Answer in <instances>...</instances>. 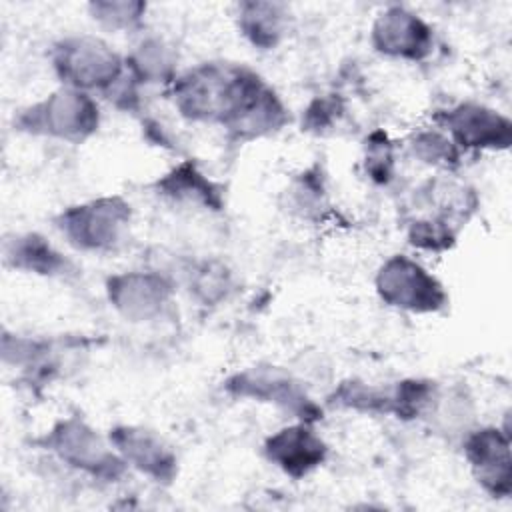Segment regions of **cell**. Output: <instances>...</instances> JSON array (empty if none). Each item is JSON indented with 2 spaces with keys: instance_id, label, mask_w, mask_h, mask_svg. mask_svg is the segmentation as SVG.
Masks as SVG:
<instances>
[{
  "instance_id": "18",
  "label": "cell",
  "mask_w": 512,
  "mask_h": 512,
  "mask_svg": "<svg viewBox=\"0 0 512 512\" xmlns=\"http://www.w3.org/2000/svg\"><path fill=\"white\" fill-rule=\"evenodd\" d=\"M92 18L102 26L112 30H130L134 28L142 14L146 12V4L142 2H94L90 4Z\"/></svg>"
},
{
  "instance_id": "3",
  "label": "cell",
  "mask_w": 512,
  "mask_h": 512,
  "mask_svg": "<svg viewBox=\"0 0 512 512\" xmlns=\"http://www.w3.org/2000/svg\"><path fill=\"white\" fill-rule=\"evenodd\" d=\"M52 66L66 88L110 90L124 78L122 58L100 38L70 36L52 52Z\"/></svg>"
},
{
  "instance_id": "20",
  "label": "cell",
  "mask_w": 512,
  "mask_h": 512,
  "mask_svg": "<svg viewBox=\"0 0 512 512\" xmlns=\"http://www.w3.org/2000/svg\"><path fill=\"white\" fill-rule=\"evenodd\" d=\"M228 286H230V280H228V272L224 266L206 262L194 274V292L204 302L222 300L228 292Z\"/></svg>"
},
{
  "instance_id": "5",
  "label": "cell",
  "mask_w": 512,
  "mask_h": 512,
  "mask_svg": "<svg viewBox=\"0 0 512 512\" xmlns=\"http://www.w3.org/2000/svg\"><path fill=\"white\" fill-rule=\"evenodd\" d=\"M44 446L68 466L92 476L114 480L124 472V458L78 418H66L54 424L44 438Z\"/></svg>"
},
{
  "instance_id": "19",
  "label": "cell",
  "mask_w": 512,
  "mask_h": 512,
  "mask_svg": "<svg viewBox=\"0 0 512 512\" xmlns=\"http://www.w3.org/2000/svg\"><path fill=\"white\" fill-rule=\"evenodd\" d=\"M414 154L422 158L424 162H430L434 166H450L456 162V146L450 138L438 134V132H422L412 142Z\"/></svg>"
},
{
  "instance_id": "14",
  "label": "cell",
  "mask_w": 512,
  "mask_h": 512,
  "mask_svg": "<svg viewBox=\"0 0 512 512\" xmlns=\"http://www.w3.org/2000/svg\"><path fill=\"white\" fill-rule=\"evenodd\" d=\"M6 262L12 268L44 274V276H58L68 272L70 262L54 250V246L42 238L40 234H22L16 236L6 244Z\"/></svg>"
},
{
  "instance_id": "10",
  "label": "cell",
  "mask_w": 512,
  "mask_h": 512,
  "mask_svg": "<svg viewBox=\"0 0 512 512\" xmlns=\"http://www.w3.org/2000/svg\"><path fill=\"white\" fill-rule=\"evenodd\" d=\"M452 142L468 148H506L510 144V122L480 104H458L440 116Z\"/></svg>"
},
{
  "instance_id": "16",
  "label": "cell",
  "mask_w": 512,
  "mask_h": 512,
  "mask_svg": "<svg viewBox=\"0 0 512 512\" xmlns=\"http://www.w3.org/2000/svg\"><path fill=\"white\" fill-rule=\"evenodd\" d=\"M158 188L162 190V194L178 202H200L212 208L222 206L220 188L190 162H184L176 166L170 174H166L158 182Z\"/></svg>"
},
{
  "instance_id": "21",
  "label": "cell",
  "mask_w": 512,
  "mask_h": 512,
  "mask_svg": "<svg viewBox=\"0 0 512 512\" xmlns=\"http://www.w3.org/2000/svg\"><path fill=\"white\" fill-rule=\"evenodd\" d=\"M366 170L376 182H386L392 174V150L386 140V134L376 132L370 136L368 154H366Z\"/></svg>"
},
{
  "instance_id": "4",
  "label": "cell",
  "mask_w": 512,
  "mask_h": 512,
  "mask_svg": "<svg viewBox=\"0 0 512 512\" xmlns=\"http://www.w3.org/2000/svg\"><path fill=\"white\" fill-rule=\"evenodd\" d=\"M56 226L80 250H112L130 226V204L118 196L98 198L64 210Z\"/></svg>"
},
{
  "instance_id": "12",
  "label": "cell",
  "mask_w": 512,
  "mask_h": 512,
  "mask_svg": "<svg viewBox=\"0 0 512 512\" xmlns=\"http://www.w3.org/2000/svg\"><path fill=\"white\" fill-rule=\"evenodd\" d=\"M110 444L124 458V462L156 478L158 482H170L176 472V456L150 430L136 426H118L110 432Z\"/></svg>"
},
{
  "instance_id": "11",
  "label": "cell",
  "mask_w": 512,
  "mask_h": 512,
  "mask_svg": "<svg viewBox=\"0 0 512 512\" xmlns=\"http://www.w3.org/2000/svg\"><path fill=\"white\" fill-rule=\"evenodd\" d=\"M264 454L286 474L300 478L324 462L326 444L302 422L272 434L264 444Z\"/></svg>"
},
{
  "instance_id": "7",
  "label": "cell",
  "mask_w": 512,
  "mask_h": 512,
  "mask_svg": "<svg viewBox=\"0 0 512 512\" xmlns=\"http://www.w3.org/2000/svg\"><path fill=\"white\" fill-rule=\"evenodd\" d=\"M432 44V28L402 6H390L372 26V46L390 58L422 60L430 54Z\"/></svg>"
},
{
  "instance_id": "17",
  "label": "cell",
  "mask_w": 512,
  "mask_h": 512,
  "mask_svg": "<svg viewBox=\"0 0 512 512\" xmlns=\"http://www.w3.org/2000/svg\"><path fill=\"white\" fill-rule=\"evenodd\" d=\"M126 64L136 82H164L172 76L174 56L164 42L146 40L126 60Z\"/></svg>"
},
{
  "instance_id": "8",
  "label": "cell",
  "mask_w": 512,
  "mask_h": 512,
  "mask_svg": "<svg viewBox=\"0 0 512 512\" xmlns=\"http://www.w3.org/2000/svg\"><path fill=\"white\" fill-rule=\"evenodd\" d=\"M172 288L152 272H126L108 280V298L114 308L132 322H148L170 306Z\"/></svg>"
},
{
  "instance_id": "13",
  "label": "cell",
  "mask_w": 512,
  "mask_h": 512,
  "mask_svg": "<svg viewBox=\"0 0 512 512\" xmlns=\"http://www.w3.org/2000/svg\"><path fill=\"white\" fill-rule=\"evenodd\" d=\"M466 456L478 482L492 494L510 492V438L496 428L474 432L466 440Z\"/></svg>"
},
{
  "instance_id": "6",
  "label": "cell",
  "mask_w": 512,
  "mask_h": 512,
  "mask_svg": "<svg viewBox=\"0 0 512 512\" xmlns=\"http://www.w3.org/2000/svg\"><path fill=\"white\" fill-rule=\"evenodd\" d=\"M380 298L410 312H436L446 304L442 284L408 256H392L376 276Z\"/></svg>"
},
{
  "instance_id": "2",
  "label": "cell",
  "mask_w": 512,
  "mask_h": 512,
  "mask_svg": "<svg viewBox=\"0 0 512 512\" xmlns=\"http://www.w3.org/2000/svg\"><path fill=\"white\" fill-rule=\"evenodd\" d=\"M100 122L98 104L88 92L62 88L42 102L22 110L16 124L20 130L38 136L82 142L96 132Z\"/></svg>"
},
{
  "instance_id": "22",
  "label": "cell",
  "mask_w": 512,
  "mask_h": 512,
  "mask_svg": "<svg viewBox=\"0 0 512 512\" xmlns=\"http://www.w3.org/2000/svg\"><path fill=\"white\" fill-rule=\"evenodd\" d=\"M336 110H338V106L334 100H326V98L316 100L306 112V122L312 128H324L334 120Z\"/></svg>"
},
{
  "instance_id": "1",
  "label": "cell",
  "mask_w": 512,
  "mask_h": 512,
  "mask_svg": "<svg viewBox=\"0 0 512 512\" xmlns=\"http://www.w3.org/2000/svg\"><path fill=\"white\" fill-rule=\"evenodd\" d=\"M174 100L182 116L218 122L238 136L278 130L284 106L264 80L244 66L200 64L174 80Z\"/></svg>"
},
{
  "instance_id": "15",
  "label": "cell",
  "mask_w": 512,
  "mask_h": 512,
  "mask_svg": "<svg viewBox=\"0 0 512 512\" xmlns=\"http://www.w3.org/2000/svg\"><path fill=\"white\" fill-rule=\"evenodd\" d=\"M242 34L260 48H274L286 30V10L272 2H244L238 14Z\"/></svg>"
},
{
  "instance_id": "9",
  "label": "cell",
  "mask_w": 512,
  "mask_h": 512,
  "mask_svg": "<svg viewBox=\"0 0 512 512\" xmlns=\"http://www.w3.org/2000/svg\"><path fill=\"white\" fill-rule=\"evenodd\" d=\"M226 388L236 396L274 402L304 422L318 418L316 406L308 400L300 386L288 374L276 368H252L240 372L228 380Z\"/></svg>"
}]
</instances>
